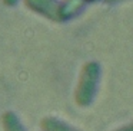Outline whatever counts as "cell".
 <instances>
[{"instance_id": "obj_1", "label": "cell", "mask_w": 133, "mask_h": 131, "mask_svg": "<svg viewBox=\"0 0 133 131\" xmlns=\"http://www.w3.org/2000/svg\"><path fill=\"white\" fill-rule=\"evenodd\" d=\"M99 73H100V69L96 62H87L83 66L77 88H76V102L79 105L86 107L92 102L96 92V87H97Z\"/></svg>"}, {"instance_id": "obj_2", "label": "cell", "mask_w": 133, "mask_h": 131, "mask_svg": "<svg viewBox=\"0 0 133 131\" xmlns=\"http://www.w3.org/2000/svg\"><path fill=\"white\" fill-rule=\"evenodd\" d=\"M24 3L27 7L46 18H50L53 20H63V4L57 3L56 0H24Z\"/></svg>"}, {"instance_id": "obj_3", "label": "cell", "mask_w": 133, "mask_h": 131, "mask_svg": "<svg viewBox=\"0 0 133 131\" xmlns=\"http://www.w3.org/2000/svg\"><path fill=\"white\" fill-rule=\"evenodd\" d=\"M42 128L44 131H77L75 128L69 127L67 124L59 121V119L55 118H46L42 121Z\"/></svg>"}, {"instance_id": "obj_4", "label": "cell", "mask_w": 133, "mask_h": 131, "mask_svg": "<svg viewBox=\"0 0 133 131\" xmlns=\"http://www.w3.org/2000/svg\"><path fill=\"white\" fill-rule=\"evenodd\" d=\"M2 122H3L4 131H24L23 125L17 119V117L13 112H6L2 117Z\"/></svg>"}, {"instance_id": "obj_5", "label": "cell", "mask_w": 133, "mask_h": 131, "mask_svg": "<svg viewBox=\"0 0 133 131\" xmlns=\"http://www.w3.org/2000/svg\"><path fill=\"white\" fill-rule=\"evenodd\" d=\"M116 131H133V124L126 125V127H122V128H119V130H116Z\"/></svg>"}, {"instance_id": "obj_6", "label": "cell", "mask_w": 133, "mask_h": 131, "mask_svg": "<svg viewBox=\"0 0 133 131\" xmlns=\"http://www.w3.org/2000/svg\"><path fill=\"white\" fill-rule=\"evenodd\" d=\"M16 2L17 0H3V3L7 4V6H13V4H16Z\"/></svg>"}, {"instance_id": "obj_7", "label": "cell", "mask_w": 133, "mask_h": 131, "mask_svg": "<svg viewBox=\"0 0 133 131\" xmlns=\"http://www.w3.org/2000/svg\"><path fill=\"white\" fill-rule=\"evenodd\" d=\"M104 2H107V3H112V2H117V0H104Z\"/></svg>"}, {"instance_id": "obj_8", "label": "cell", "mask_w": 133, "mask_h": 131, "mask_svg": "<svg viewBox=\"0 0 133 131\" xmlns=\"http://www.w3.org/2000/svg\"><path fill=\"white\" fill-rule=\"evenodd\" d=\"M82 2H86V0H82Z\"/></svg>"}]
</instances>
